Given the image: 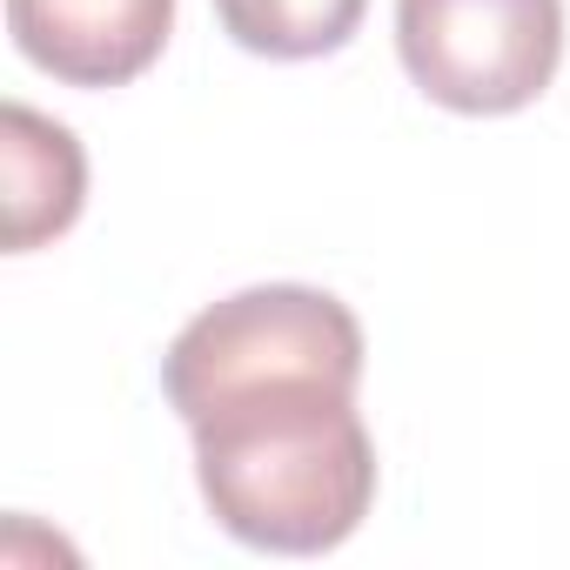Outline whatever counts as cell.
<instances>
[{"label": "cell", "instance_id": "cell-1", "mask_svg": "<svg viewBox=\"0 0 570 570\" xmlns=\"http://www.w3.org/2000/svg\"><path fill=\"white\" fill-rule=\"evenodd\" d=\"M188 430L202 497L248 550L323 557L350 543L376 503V443L343 383L282 376L215 403Z\"/></svg>", "mask_w": 570, "mask_h": 570}, {"label": "cell", "instance_id": "cell-2", "mask_svg": "<svg viewBox=\"0 0 570 570\" xmlns=\"http://www.w3.org/2000/svg\"><path fill=\"white\" fill-rule=\"evenodd\" d=\"M282 376H323L343 390L363 383V323L350 316V303L303 282H262L202 309L161 356V390L181 423Z\"/></svg>", "mask_w": 570, "mask_h": 570}, {"label": "cell", "instance_id": "cell-3", "mask_svg": "<svg viewBox=\"0 0 570 570\" xmlns=\"http://www.w3.org/2000/svg\"><path fill=\"white\" fill-rule=\"evenodd\" d=\"M396 55L450 115H517L563 61V0H396Z\"/></svg>", "mask_w": 570, "mask_h": 570}, {"label": "cell", "instance_id": "cell-4", "mask_svg": "<svg viewBox=\"0 0 570 570\" xmlns=\"http://www.w3.org/2000/svg\"><path fill=\"white\" fill-rule=\"evenodd\" d=\"M14 48L68 88H121L168 48L175 0H8Z\"/></svg>", "mask_w": 570, "mask_h": 570}, {"label": "cell", "instance_id": "cell-5", "mask_svg": "<svg viewBox=\"0 0 570 570\" xmlns=\"http://www.w3.org/2000/svg\"><path fill=\"white\" fill-rule=\"evenodd\" d=\"M0 161H8V248L14 255L75 228L81 195H88V161L61 121L35 115L28 101H8V115H0Z\"/></svg>", "mask_w": 570, "mask_h": 570}, {"label": "cell", "instance_id": "cell-6", "mask_svg": "<svg viewBox=\"0 0 570 570\" xmlns=\"http://www.w3.org/2000/svg\"><path fill=\"white\" fill-rule=\"evenodd\" d=\"M222 35L262 61H316L350 48L370 0H215Z\"/></svg>", "mask_w": 570, "mask_h": 570}]
</instances>
